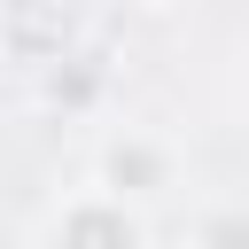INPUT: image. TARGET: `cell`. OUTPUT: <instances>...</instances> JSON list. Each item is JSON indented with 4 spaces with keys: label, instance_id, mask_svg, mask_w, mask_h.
<instances>
[{
    "label": "cell",
    "instance_id": "obj_1",
    "mask_svg": "<svg viewBox=\"0 0 249 249\" xmlns=\"http://www.w3.org/2000/svg\"><path fill=\"white\" fill-rule=\"evenodd\" d=\"M179 140L156 132V124H117L101 148H93V187L124 195V202H163L179 187Z\"/></svg>",
    "mask_w": 249,
    "mask_h": 249
},
{
    "label": "cell",
    "instance_id": "obj_2",
    "mask_svg": "<svg viewBox=\"0 0 249 249\" xmlns=\"http://www.w3.org/2000/svg\"><path fill=\"white\" fill-rule=\"evenodd\" d=\"M39 249H148V226H140V202L109 195V187H78L47 210Z\"/></svg>",
    "mask_w": 249,
    "mask_h": 249
},
{
    "label": "cell",
    "instance_id": "obj_3",
    "mask_svg": "<svg viewBox=\"0 0 249 249\" xmlns=\"http://www.w3.org/2000/svg\"><path fill=\"white\" fill-rule=\"evenodd\" d=\"M187 249H249V202H210L187 226Z\"/></svg>",
    "mask_w": 249,
    "mask_h": 249
},
{
    "label": "cell",
    "instance_id": "obj_4",
    "mask_svg": "<svg viewBox=\"0 0 249 249\" xmlns=\"http://www.w3.org/2000/svg\"><path fill=\"white\" fill-rule=\"evenodd\" d=\"M148 8H179V0H148Z\"/></svg>",
    "mask_w": 249,
    "mask_h": 249
},
{
    "label": "cell",
    "instance_id": "obj_5",
    "mask_svg": "<svg viewBox=\"0 0 249 249\" xmlns=\"http://www.w3.org/2000/svg\"><path fill=\"white\" fill-rule=\"evenodd\" d=\"M241 101H249V70H241Z\"/></svg>",
    "mask_w": 249,
    "mask_h": 249
}]
</instances>
